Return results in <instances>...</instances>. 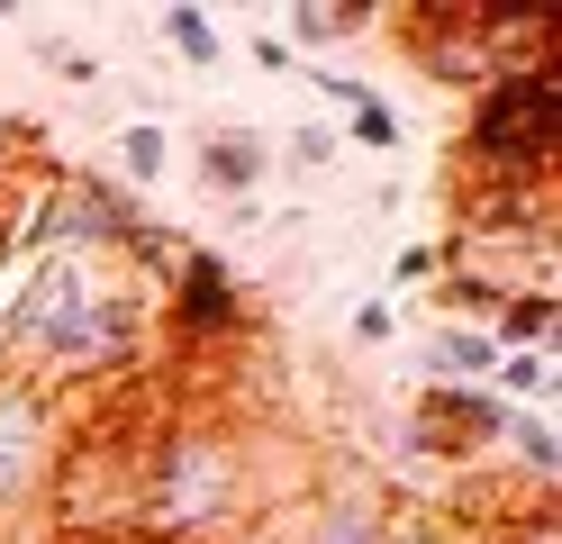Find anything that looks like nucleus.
<instances>
[{
  "mask_svg": "<svg viewBox=\"0 0 562 544\" xmlns=\"http://www.w3.org/2000/svg\"><path fill=\"white\" fill-rule=\"evenodd\" d=\"M255 499V454L218 418H172L146 445V481H136V535L146 544H209L245 526Z\"/></svg>",
  "mask_w": 562,
  "mask_h": 544,
  "instance_id": "1",
  "label": "nucleus"
},
{
  "mask_svg": "<svg viewBox=\"0 0 562 544\" xmlns=\"http://www.w3.org/2000/svg\"><path fill=\"white\" fill-rule=\"evenodd\" d=\"M146 445L155 426H110V418H82L64 426L55 471H46V526L64 544H110L136 535V481H146Z\"/></svg>",
  "mask_w": 562,
  "mask_h": 544,
  "instance_id": "2",
  "label": "nucleus"
},
{
  "mask_svg": "<svg viewBox=\"0 0 562 544\" xmlns=\"http://www.w3.org/2000/svg\"><path fill=\"white\" fill-rule=\"evenodd\" d=\"M562 119V82L553 64L544 73H499V82L472 91V127H463V155L499 181H544L553 173V127Z\"/></svg>",
  "mask_w": 562,
  "mask_h": 544,
  "instance_id": "3",
  "label": "nucleus"
},
{
  "mask_svg": "<svg viewBox=\"0 0 562 544\" xmlns=\"http://www.w3.org/2000/svg\"><path fill=\"white\" fill-rule=\"evenodd\" d=\"M55 445H64V390H46L19 363H0V518L46 499Z\"/></svg>",
  "mask_w": 562,
  "mask_h": 544,
  "instance_id": "4",
  "label": "nucleus"
},
{
  "mask_svg": "<svg viewBox=\"0 0 562 544\" xmlns=\"http://www.w3.org/2000/svg\"><path fill=\"white\" fill-rule=\"evenodd\" d=\"M245 318H255V300H245V281L227 273V254L182 245V264H172V345H218Z\"/></svg>",
  "mask_w": 562,
  "mask_h": 544,
  "instance_id": "5",
  "label": "nucleus"
},
{
  "mask_svg": "<svg viewBox=\"0 0 562 544\" xmlns=\"http://www.w3.org/2000/svg\"><path fill=\"white\" fill-rule=\"evenodd\" d=\"M508 426V399L499 390H417V418H408V445L436 454V463H481Z\"/></svg>",
  "mask_w": 562,
  "mask_h": 544,
  "instance_id": "6",
  "label": "nucleus"
},
{
  "mask_svg": "<svg viewBox=\"0 0 562 544\" xmlns=\"http://www.w3.org/2000/svg\"><path fill=\"white\" fill-rule=\"evenodd\" d=\"M391 27L408 36V55H417L427 82H445V91H481L490 82L481 36H472V0H427V10H400Z\"/></svg>",
  "mask_w": 562,
  "mask_h": 544,
  "instance_id": "7",
  "label": "nucleus"
},
{
  "mask_svg": "<svg viewBox=\"0 0 562 544\" xmlns=\"http://www.w3.org/2000/svg\"><path fill=\"white\" fill-rule=\"evenodd\" d=\"M391 518H400V490H372V481H355V490L318 499V518H308L291 544H381V535H391Z\"/></svg>",
  "mask_w": 562,
  "mask_h": 544,
  "instance_id": "8",
  "label": "nucleus"
},
{
  "mask_svg": "<svg viewBox=\"0 0 562 544\" xmlns=\"http://www.w3.org/2000/svg\"><path fill=\"white\" fill-rule=\"evenodd\" d=\"M417 373H427V390H490L499 345H490V326H436L417 345Z\"/></svg>",
  "mask_w": 562,
  "mask_h": 544,
  "instance_id": "9",
  "label": "nucleus"
},
{
  "mask_svg": "<svg viewBox=\"0 0 562 544\" xmlns=\"http://www.w3.org/2000/svg\"><path fill=\"white\" fill-rule=\"evenodd\" d=\"M263 164H272V155H263L255 127H227V119H218V127L200 136V181H209L218 200H255V191H263Z\"/></svg>",
  "mask_w": 562,
  "mask_h": 544,
  "instance_id": "10",
  "label": "nucleus"
},
{
  "mask_svg": "<svg viewBox=\"0 0 562 544\" xmlns=\"http://www.w3.org/2000/svg\"><path fill=\"white\" fill-rule=\"evenodd\" d=\"M355 27H381V10H327V0H300L272 36H281L291 55H318V46H336V36H355Z\"/></svg>",
  "mask_w": 562,
  "mask_h": 544,
  "instance_id": "11",
  "label": "nucleus"
},
{
  "mask_svg": "<svg viewBox=\"0 0 562 544\" xmlns=\"http://www.w3.org/2000/svg\"><path fill=\"white\" fill-rule=\"evenodd\" d=\"M499 445H517L526 481H544V490H553V471H562V435H553V409H508Z\"/></svg>",
  "mask_w": 562,
  "mask_h": 544,
  "instance_id": "12",
  "label": "nucleus"
},
{
  "mask_svg": "<svg viewBox=\"0 0 562 544\" xmlns=\"http://www.w3.org/2000/svg\"><path fill=\"white\" fill-rule=\"evenodd\" d=\"M155 27H164V46L182 55L191 73H209V64H227V46H218V19H209V10H191V0H172V10H164Z\"/></svg>",
  "mask_w": 562,
  "mask_h": 544,
  "instance_id": "13",
  "label": "nucleus"
},
{
  "mask_svg": "<svg viewBox=\"0 0 562 544\" xmlns=\"http://www.w3.org/2000/svg\"><path fill=\"white\" fill-rule=\"evenodd\" d=\"M490 390H499L508 409H553V345H536V354H499Z\"/></svg>",
  "mask_w": 562,
  "mask_h": 544,
  "instance_id": "14",
  "label": "nucleus"
},
{
  "mask_svg": "<svg viewBox=\"0 0 562 544\" xmlns=\"http://www.w3.org/2000/svg\"><path fill=\"white\" fill-rule=\"evenodd\" d=\"M164 164H172V136H164L155 119L119 127V181H127V191H155V181H164Z\"/></svg>",
  "mask_w": 562,
  "mask_h": 544,
  "instance_id": "15",
  "label": "nucleus"
},
{
  "mask_svg": "<svg viewBox=\"0 0 562 544\" xmlns=\"http://www.w3.org/2000/svg\"><path fill=\"white\" fill-rule=\"evenodd\" d=\"M345 136H355V145H372V155H400V136H408V127H400V109L372 91V100H355V127H345Z\"/></svg>",
  "mask_w": 562,
  "mask_h": 544,
  "instance_id": "16",
  "label": "nucleus"
},
{
  "mask_svg": "<svg viewBox=\"0 0 562 544\" xmlns=\"http://www.w3.org/2000/svg\"><path fill=\"white\" fill-rule=\"evenodd\" d=\"M37 64L55 73V82H100V55H82L74 36H46V46H37Z\"/></svg>",
  "mask_w": 562,
  "mask_h": 544,
  "instance_id": "17",
  "label": "nucleus"
},
{
  "mask_svg": "<svg viewBox=\"0 0 562 544\" xmlns=\"http://www.w3.org/2000/svg\"><path fill=\"white\" fill-rule=\"evenodd\" d=\"M291 164H300V173H327V164H336V127H300V136H291Z\"/></svg>",
  "mask_w": 562,
  "mask_h": 544,
  "instance_id": "18",
  "label": "nucleus"
},
{
  "mask_svg": "<svg viewBox=\"0 0 562 544\" xmlns=\"http://www.w3.org/2000/svg\"><path fill=\"white\" fill-rule=\"evenodd\" d=\"M436 264H445V245H408L400 264H391V290H417V281H436Z\"/></svg>",
  "mask_w": 562,
  "mask_h": 544,
  "instance_id": "19",
  "label": "nucleus"
},
{
  "mask_svg": "<svg viewBox=\"0 0 562 544\" xmlns=\"http://www.w3.org/2000/svg\"><path fill=\"white\" fill-rule=\"evenodd\" d=\"M355 336H363V345H391V300H363V309H355Z\"/></svg>",
  "mask_w": 562,
  "mask_h": 544,
  "instance_id": "20",
  "label": "nucleus"
},
{
  "mask_svg": "<svg viewBox=\"0 0 562 544\" xmlns=\"http://www.w3.org/2000/svg\"><path fill=\"white\" fill-rule=\"evenodd\" d=\"M255 64H263V73H300V55H291V46H281V36H272V27H255Z\"/></svg>",
  "mask_w": 562,
  "mask_h": 544,
  "instance_id": "21",
  "label": "nucleus"
},
{
  "mask_svg": "<svg viewBox=\"0 0 562 544\" xmlns=\"http://www.w3.org/2000/svg\"><path fill=\"white\" fill-rule=\"evenodd\" d=\"M227 544H291V535H281V526H272V518H255V526H236V535H227Z\"/></svg>",
  "mask_w": 562,
  "mask_h": 544,
  "instance_id": "22",
  "label": "nucleus"
}]
</instances>
